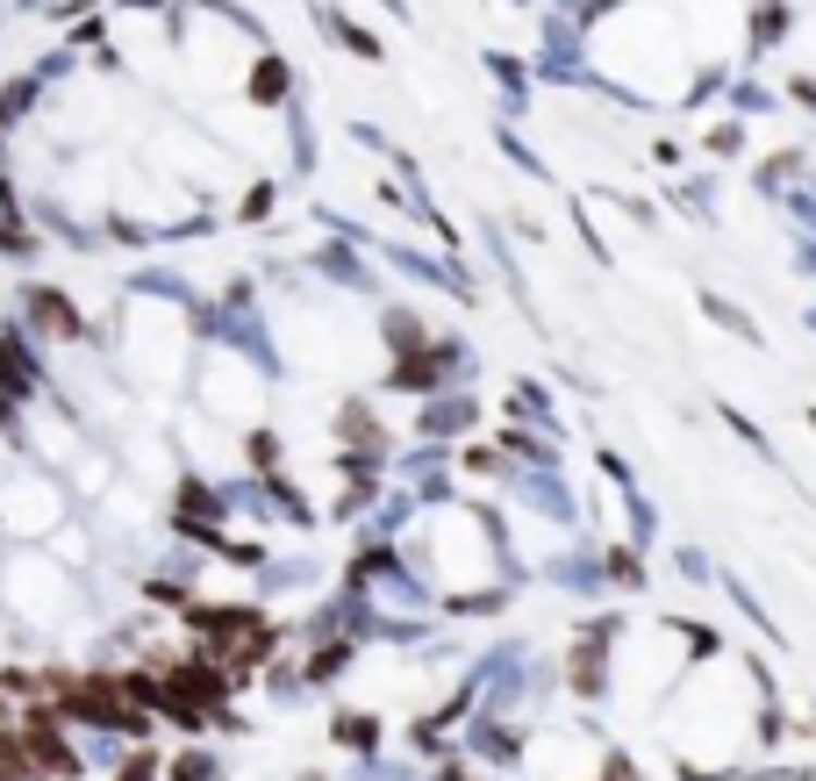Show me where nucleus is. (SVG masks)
Wrapping results in <instances>:
<instances>
[{
    "label": "nucleus",
    "instance_id": "1",
    "mask_svg": "<svg viewBox=\"0 0 816 781\" xmlns=\"http://www.w3.org/2000/svg\"><path fill=\"white\" fill-rule=\"evenodd\" d=\"M36 323H51L58 337H79V315H72L58 295H36Z\"/></svg>",
    "mask_w": 816,
    "mask_h": 781
},
{
    "label": "nucleus",
    "instance_id": "2",
    "mask_svg": "<svg viewBox=\"0 0 816 781\" xmlns=\"http://www.w3.org/2000/svg\"><path fill=\"white\" fill-rule=\"evenodd\" d=\"M0 774H8V781H29V774H36V760H22L15 739H0Z\"/></svg>",
    "mask_w": 816,
    "mask_h": 781
},
{
    "label": "nucleus",
    "instance_id": "3",
    "mask_svg": "<svg viewBox=\"0 0 816 781\" xmlns=\"http://www.w3.org/2000/svg\"><path fill=\"white\" fill-rule=\"evenodd\" d=\"M251 87H258V101H272V94L287 87V72H280V65H258V79H251Z\"/></svg>",
    "mask_w": 816,
    "mask_h": 781
}]
</instances>
